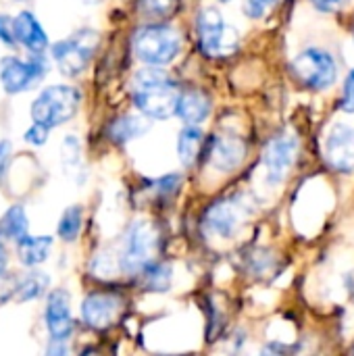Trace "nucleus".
<instances>
[{
  "label": "nucleus",
  "mask_w": 354,
  "mask_h": 356,
  "mask_svg": "<svg viewBox=\"0 0 354 356\" xmlns=\"http://www.w3.org/2000/svg\"><path fill=\"white\" fill-rule=\"evenodd\" d=\"M48 134H50V127H46V125L33 121V125L25 131L23 138H25V142L31 144V146H44L46 140H48Z\"/></svg>",
  "instance_id": "obj_26"
},
{
  "label": "nucleus",
  "mask_w": 354,
  "mask_h": 356,
  "mask_svg": "<svg viewBox=\"0 0 354 356\" xmlns=\"http://www.w3.org/2000/svg\"><path fill=\"white\" fill-rule=\"evenodd\" d=\"M353 40H354V31H353Z\"/></svg>",
  "instance_id": "obj_33"
},
{
  "label": "nucleus",
  "mask_w": 354,
  "mask_h": 356,
  "mask_svg": "<svg viewBox=\"0 0 354 356\" xmlns=\"http://www.w3.org/2000/svg\"><path fill=\"white\" fill-rule=\"evenodd\" d=\"M159 250V234L148 221H134L123 236L117 265L123 273H142L150 263H154Z\"/></svg>",
  "instance_id": "obj_3"
},
{
  "label": "nucleus",
  "mask_w": 354,
  "mask_h": 356,
  "mask_svg": "<svg viewBox=\"0 0 354 356\" xmlns=\"http://www.w3.org/2000/svg\"><path fill=\"white\" fill-rule=\"evenodd\" d=\"M98 42H100L98 31L79 29L73 35H69L67 40L52 44L50 52H52V58H54L58 71L67 77H75V75L83 73L98 48Z\"/></svg>",
  "instance_id": "obj_6"
},
{
  "label": "nucleus",
  "mask_w": 354,
  "mask_h": 356,
  "mask_svg": "<svg viewBox=\"0 0 354 356\" xmlns=\"http://www.w3.org/2000/svg\"><path fill=\"white\" fill-rule=\"evenodd\" d=\"M207 159L217 171L232 173L244 163L246 144L236 134H217L207 146Z\"/></svg>",
  "instance_id": "obj_13"
},
{
  "label": "nucleus",
  "mask_w": 354,
  "mask_h": 356,
  "mask_svg": "<svg viewBox=\"0 0 354 356\" xmlns=\"http://www.w3.org/2000/svg\"><path fill=\"white\" fill-rule=\"evenodd\" d=\"M294 77L313 92L332 88L338 79V63L323 48H307L292 60Z\"/></svg>",
  "instance_id": "obj_7"
},
{
  "label": "nucleus",
  "mask_w": 354,
  "mask_h": 356,
  "mask_svg": "<svg viewBox=\"0 0 354 356\" xmlns=\"http://www.w3.org/2000/svg\"><path fill=\"white\" fill-rule=\"evenodd\" d=\"M196 38L207 56H230L238 48V31L225 23L217 6H204L198 10Z\"/></svg>",
  "instance_id": "obj_5"
},
{
  "label": "nucleus",
  "mask_w": 354,
  "mask_h": 356,
  "mask_svg": "<svg viewBox=\"0 0 354 356\" xmlns=\"http://www.w3.org/2000/svg\"><path fill=\"white\" fill-rule=\"evenodd\" d=\"M123 311V298L113 292H92L81 302V319L90 330L104 332L117 323Z\"/></svg>",
  "instance_id": "obj_11"
},
{
  "label": "nucleus",
  "mask_w": 354,
  "mask_h": 356,
  "mask_svg": "<svg viewBox=\"0 0 354 356\" xmlns=\"http://www.w3.org/2000/svg\"><path fill=\"white\" fill-rule=\"evenodd\" d=\"M144 286L150 292H165L171 284V267L163 263H150L144 271Z\"/></svg>",
  "instance_id": "obj_23"
},
{
  "label": "nucleus",
  "mask_w": 354,
  "mask_h": 356,
  "mask_svg": "<svg viewBox=\"0 0 354 356\" xmlns=\"http://www.w3.org/2000/svg\"><path fill=\"white\" fill-rule=\"evenodd\" d=\"M298 136L290 129H282L275 134L263 148V169L265 179L271 186H277L288 171L292 169L296 156H298Z\"/></svg>",
  "instance_id": "obj_8"
},
{
  "label": "nucleus",
  "mask_w": 354,
  "mask_h": 356,
  "mask_svg": "<svg viewBox=\"0 0 354 356\" xmlns=\"http://www.w3.org/2000/svg\"><path fill=\"white\" fill-rule=\"evenodd\" d=\"M29 229V221L25 215V209L21 204H13L2 217H0V238L2 240H21Z\"/></svg>",
  "instance_id": "obj_20"
},
{
  "label": "nucleus",
  "mask_w": 354,
  "mask_h": 356,
  "mask_svg": "<svg viewBox=\"0 0 354 356\" xmlns=\"http://www.w3.org/2000/svg\"><path fill=\"white\" fill-rule=\"evenodd\" d=\"M277 2L280 0H242V8L248 19H263L269 10L275 8Z\"/></svg>",
  "instance_id": "obj_25"
},
{
  "label": "nucleus",
  "mask_w": 354,
  "mask_h": 356,
  "mask_svg": "<svg viewBox=\"0 0 354 356\" xmlns=\"http://www.w3.org/2000/svg\"><path fill=\"white\" fill-rule=\"evenodd\" d=\"M50 280L42 271H29L25 277H21L15 286V302H29L40 296H44Z\"/></svg>",
  "instance_id": "obj_21"
},
{
  "label": "nucleus",
  "mask_w": 354,
  "mask_h": 356,
  "mask_svg": "<svg viewBox=\"0 0 354 356\" xmlns=\"http://www.w3.org/2000/svg\"><path fill=\"white\" fill-rule=\"evenodd\" d=\"M81 223H83V211H81V207H77V204L69 207L61 215V219H58V227H56L58 238L65 240V242H73L79 236V232H81Z\"/></svg>",
  "instance_id": "obj_22"
},
{
  "label": "nucleus",
  "mask_w": 354,
  "mask_h": 356,
  "mask_svg": "<svg viewBox=\"0 0 354 356\" xmlns=\"http://www.w3.org/2000/svg\"><path fill=\"white\" fill-rule=\"evenodd\" d=\"M10 152H13V144L8 140H0V184L8 171L10 165Z\"/></svg>",
  "instance_id": "obj_29"
},
{
  "label": "nucleus",
  "mask_w": 354,
  "mask_h": 356,
  "mask_svg": "<svg viewBox=\"0 0 354 356\" xmlns=\"http://www.w3.org/2000/svg\"><path fill=\"white\" fill-rule=\"evenodd\" d=\"M81 94L73 86H50L31 102V119L50 129L71 121L79 111Z\"/></svg>",
  "instance_id": "obj_4"
},
{
  "label": "nucleus",
  "mask_w": 354,
  "mask_h": 356,
  "mask_svg": "<svg viewBox=\"0 0 354 356\" xmlns=\"http://www.w3.org/2000/svg\"><path fill=\"white\" fill-rule=\"evenodd\" d=\"M150 123L148 119L140 117V115H123L119 119H115L108 127V136L113 142L117 144H127L140 136H144L148 131Z\"/></svg>",
  "instance_id": "obj_19"
},
{
  "label": "nucleus",
  "mask_w": 354,
  "mask_h": 356,
  "mask_svg": "<svg viewBox=\"0 0 354 356\" xmlns=\"http://www.w3.org/2000/svg\"><path fill=\"white\" fill-rule=\"evenodd\" d=\"M15 35H17V44L27 48L31 54L44 52L48 48V44H50L48 33L44 31L40 21L29 10H21L15 17Z\"/></svg>",
  "instance_id": "obj_15"
},
{
  "label": "nucleus",
  "mask_w": 354,
  "mask_h": 356,
  "mask_svg": "<svg viewBox=\"0 0 354 356\" xmlns=\"http://www.w3.org/2000/svg\"><path fill=\"white\" fill-rule=\"evenodd\" d=\"M0 240H2V238H0ZM6 265H8L6 250H4V246H2V242H0V277H4V273H6Z\"/></svg>",
  "instance_id": "obj_31"
},
{
  "label": "nucleus",
  "mask_w": 354,
  "mask_h": 356,
  "mask_svg": "<svg viewBox=\"0 0 354 356\" xmlns=\"http://www.w3.org/2000/svg\"><path fill=\"white\" fill-rule=\"evenodd\" d=\"M348 0H311V4L317 8V10H321V13H332V10H336V8H340V6H344Z\"/></svg>",
  "instance_id": "obj_30"
},
{
  "label": "nucleus",
  "mask_w": 354,
  "mask_h": 356,
  "mask_svg": "<svg viewBox=\"0 0 354 356\" xmlns=\"http://www.w3.org/2000/svg\"><path fill=\"white\" fill-rule=\"evenodd\" d=\"M175 115L186 125H200L211 115V100L200 90H186V92L179 94Z\"/></svg>",
  "instance_id": "obj_16"
},
{
  "label": "nucleus",
  "mask_w": 354,
  "mask_h": 356,
  "mask_svg": "<svg viewBox=\"0 0 354 356\" xmlns=\"http://www.w3.org/2000/svg\"><path fill=\"white\" fill-rule=\"evenodd\" d=\"M0 40L6 46H17V35H15V19L8 15H0Z\"/></svg>",
  "instance_id": "obj_27"
},
{
  "label": "nucleus",
  "mask_w": 354,
  "mask_h": 356,
  "mask_svg": "<svg viewBox=\"0 0 354 356\" xmlns=\"http://www.w3.org/2000/svg\"><path fill=\"white\" fill-rule=\"evenodd\" d=\"M179 90L167 71L148 65L131 77V98L138 111L148 119H169L177 111Z\"/></svg>",
  "instance_id": "obj_1"
},
{
  "label": "nucleus",
  "mask_w": 354,
  "mask_h": 356,
  "mask_svg": "<svg viewBox=\"0 0 354 356\" xmlns=\"http://www.w3.org/2000/svg\"><path fill=\"white\" fill-rule=\"evenodd\" d=\"M248 215L246 204H242L236 198H225L207 209L202 215V232L209 238L215 240H227L234 234H238L240 225H244V219Z\"/></svg>",
  "instance_id": "obj_10"
},
{
  "label": "nucleus",
  "mask_w": 354,
  "mask_h": 356,
  "mask_svg": "<svg viewBox=\"0 0 354 356\" xmlns=\"http://www.w3.org/2000/svg\"><path fill=\"white\" fill-rule=\"evenodd\" d=\"M325 159L338 173L354 171V129L346 123H336L325 138Z\"/></svg>",
  "instance_id": "obj_14"
},
{
  "label": "nucleus",
  "mask_w": 354,
  "mask_h": 356,
  "mask_svg": "<svg viewBox=\"0 0 354 356\" xmlns=\"http://www.w3.org/2000/svg\"><path fill=\"white\" fill-rule=\"evenodd\" d=\"M52 248V238L50 236H29L25 234L21 240H17V254L19 261L25 267H38L42 265Z\"/></svg>",
  "instance_id": "obj_18"
},
{
  "label": "nucleus",
  "mask_w": 354,
  "mask_h": 356,
  "mask_svg": "<svg viewBox=\"0 0 354 356\" xmlns=\"http://www.w3.org/2000/svg\"><path fill=\"white\" fill-rule=\"evenodd\" d=\"M340 106H342L346 113H354V69L348 73V77H346V81H344Z\"/></svg>",
  "instance_id": "obj_28"
},
{
  "label": "nucleus",
  "mask_w": 354,
  "mask_h": 356,
  "mask_svg": "<svg viewBox=\"0 0 354 356\" xmlns=\"http://www.w3.org/2000/svg\"><path fill=\"white\" fill-rule=\"evenodd\" d=\"M138 8L148 19L163 21L179 10V0H138Z\"/></svg>",
  "instance_id": "obj_24"
},
{
  "label": "nucleus",
  "mask_w": 354,
  "mask_h": 356,
  "mask_svg": "<svg viewBox=\"0 0 354 356\" xmlns=\"http://www.w3.org/2000/svg\"><path fill=\"white\" fill-rule=\"evenodd\" d=\"M15 2H27V0H15Z\"/></svg>",
  "instance_id": "obj_32"
},
{
  "label": "nucleus",
  "mask_w": 354,
  "mask_h": 356,
  "mask_svg": "<svg viewBox=\"0 0 354 356\" xmlns=\"http://www.w3.org/2000/svg\"><path fill=\"white\" fill-rule=\"evenodd\" d=\"M204 150V134L198 125H184L177 136V154L184 167H194Z\"/></svg>",
  "instance_id": "obj_17"
},
{
  "label": "nucleus",
  "mask_w": 354,
  "mask_h": 356,
  "mask_svg": "<svg viewBox=\"0 0 354 356\" xmlns=\"http://www.w3.org/2000/svg\"><path fill=\"white\" fill-rule=\"evenodd\" d=\"M44 321L50 340H61L67 342L73 332L75 323L71 317V296L67 290H52L46 298V309H44Z\"/></svg>",
  "instance_id": "obj_12"
},
{
  "label": "nucleus",
  "mask_w": 354,
  "mask_h": 356,
  "mask_svg": "<svg viewBox=\"0 0 354 356\" xmlns=\"http://www.w3.org/2000/svg\"><path fill=\"white\" fill-rule=\"evenodd\" d=\"M131 50L144 65L165 67L177 58L182 50V35L169 23H146L136 29Z\"/></svg>",
  "instance_id": "obj_2"
},
{
  "label": "nucleus",
  "mask_w": 354,
  "mask_h": 356,
  "mask_svg": "<svg viewBox=\"0 0 354 356\" xmlns=\"http://www.w3.org/2000/svg\"><path fill=\"white\" fill-rule=\"evenodd\" d=\"M46 58L44 52H38L29 56L27 60H21L17 56H6L0 63V81L6 94H21L27 88H31L38 79L46 75Z\"/></svg>",
  "instance_id": "obj_9"
}]
</instances>
